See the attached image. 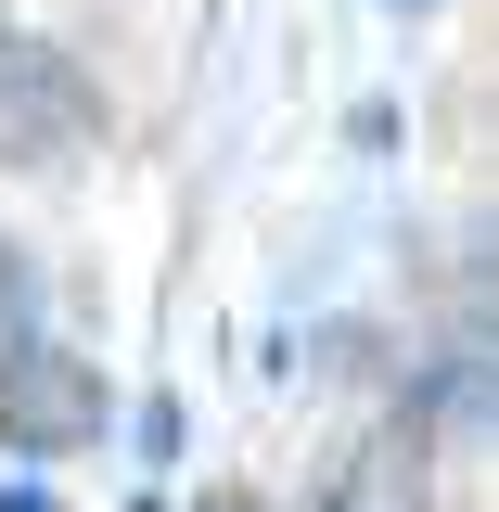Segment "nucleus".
<instances>
[{"label": "nucleus", "instance_id": "nucleus-1", "mask_svg": "<svg viewBox=\"0 0 499 512\" xmlns=\"http://www.w3.org/2000/svg\"><path fill=\"white\" fill-rule=\"evenodd\" d=\"M103 436V372L64 346H0V448H90Z\"/></svg>", "mask_w": 499, "mask_h": 512}, {"label": "nucleus", "instance_id": "nucleus-6", "mask_svg": "<svg viewBox=\"0 0 499 512\" xmlns=\"http://www.w3.org/2000/svg\"><path fill=\"white\" fill-rule=\"evenodd\" d=\"M0 512H52V500H39V487H0Z\"/></svg>", "mask_w": 499, "mask_h": 512}, {"label": "nucleus", "instance_id": "nucleus-5", "mask_svg": "<svg viewBox=\"0 0 499 512\" xmlns=\"http://www.w3.org/2000/svg\"><path fill=\"white\" fill-rule=\"evenodd\" d=\"M192 512H256V500H244V487H205V500H192Z\"/></svg>", "mask_w": 499, "mask_h": 512}, {"label": "nucleus", "instance_id": "nucleus-3", "mask_svg": "<svg viewBox=\"0 0 499 512\" xmlns=\"http://www.w3.org/2000/svg\"><path fill=\"white\" fill-rule=\"evenodd\" d=\"M333 512H423V423H397V436H372L359 461H346V500Z\"/></svg>", "mask_w": 499, "mask_h": 512}, {"label": "nucleus", "instance_id": "nucleus-4", "mask_svg": "<svg viewBox=\"0 0 499 512\" xmlns=\"http://www.w3.org/2000/svg\"><path fill=\"white\" fill-rule=\"evenodd\" d=\"M0 346H26V269H13V244H0Z\"/></svg>", "mask_w": 499, "mask_h": 512}, {"label": "nucleus", "instance_id": "nucleus-2", "mask_svg": "<svg viewBox=\"0 0 499 512\" xmlns=\"http://www.w3.org/2000/svg\"><path fill=\"white\" fill-rule=\"evenodd\" d=\"M64 141H90V90L39 39H0V154H64Z\"/></svg>", "mask_w": 499, "mask_h": 512}]
</instances>
